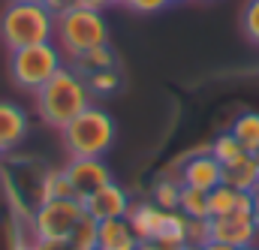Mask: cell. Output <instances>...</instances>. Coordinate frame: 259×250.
<instances>
[{"mask_svg": "<svg viewBox=\"0 0 259 250\" xmlns=\"http://www.w3.org/2000/svg\"><path fill=\"white\" fill-rule=\"evenodd\" d=\"M33 97H36V115H39V121L49 124V127H55L58 133H61L72 118H78V115L91 106V100H94V94H91L84 75H81L75 66H64V69H61L52 81H46Z\"/></svg>", "mask_w": 259, "mask_h": 250, "instance_id": "cell-1", "label": "cell"}, {"mask_svg": "<svg viewBox=\"0 0 259 250\" xmlns=\"http://www.w3.org/2000/svg\"><path fill=\"white\" fill-rule=\"evenodd\" d=\"M55 43L66 58H78L91 49L109 46V24L100 9H88L78 3H64L55 12Z\"/></svg>", "mask_w": 259, "mask_h": 250, "instance_id": "cell-2", "label": "cell"}, {"mask_svg": "<svg viewBox=\"0 0 259 250\" xmlns=\"http://www.w3.org/2000/svg\"><path fill=\"white\" fill-rule=\"evenodd\" d=\"M55 39V9L49 3L9 0L0 12V43L15 52L24 46Z\"/></svg>", "mask_w": 259, "mask_h": 250, "instance_id": "cell-3", "label": "cell"}, {"mask_svg": "<svg viewBox=\"0 0 259 250\" xmlns=\"http://www.w3.org/2000/svg\"><path fill=\"white\" fill-rule=\"evenodd\" d=\"M61 139L69 157H106L115 145V121L106 109L91 103L61 130Z\"/></svg>", "mask_w": 259, "mask_h": 250, "instance_id": "cell-4", "label": "cell"}, {"mask_svg": "<svg viewBox=\"0 0 259 250\" xmlns=\"http://www.w3.org/2000/svg\"><path fill=\"white\" fill-rule=\"evenodd\" d=\"M64 66L66 55L61 52V46L55 39L9 52V75H12L15 88L30 91V94H36L46 81H52Z\"/></svg>", "mask_w": 259, "mask_h": 250, "instance_id": "cell-5", "label": "cell"}, {"mask_svg": "<svg viewBox=\"0 0 259 250\" xmlns=\"http://www.w3.org/2000/svg\"><path fill=\"white\" fill-rule=\"evenodd\" d=\"M81 217H84V202L75 199V196H66V199H42L33 208L30 235H33V241L69 238Z\"/></svg>", "mask_w": 259, "mask_h": 250, "instance_id": "cell-6", "label": "cell"}, {"mask_svg": "<svg viewBox=\"0 0 259 250\" xmlns=\"http://www.w3.org/2000/svg\"><path fill=\"white\" fill-rule=\"evenodd\" d=\"M208 229H211V241L229 244V247H250L259 241V223L253 214L244 211H232L223 217H208Z\"/></svg>", "mask_w": 259, "mask_h": 250, "instance_id": "cell-7", "label": "cell"}, {"mask_svg": "<svg viewBox=\"0 0 259 250\" xmlns=\"http://www.w3.org/2000/svg\"><path fill=\"white\" fill-rule=\"evenodd\" d=\"M66 178H69V187L75 199H88L94 196L97 190H103L106 184H112V169L103 163V157H69V166H66Z\"/></svg>", "mask_w": 259, "mask_h": 250, "instance_id": "cell-8", "label": "cell"}, {"mask_svg": "<svg viewBox=\"0 0 259 250\" xmlns=\"http://www.w3.org/2000/svg\"><path fill=\"white\" fill-rule=\"evenodd\" d=\"M184 187H196V190H214L217 184H223V163L211 154V151H199L193 154L187 163H181L178 172Z\"/></svg>", "mask_w": 259, "mask_h": 250, "instance_id": "cell-9", "label": "cell"}, {"mask_svg": "<svg viewBox=\"0 0 259 250\" xmlns=\"http://www.w3.org/2000/svg\"><path fill=\"white\" fill-rule=\"evenodd\" d=\"M130 205H133V199H130L127 187H121L118 181H112V184H106L103 190H97L94 196H88L84 199V211L94 217V220H115V217H127Z\"/></svg>", "mask_w": 259, "mask_h": 250, "instance_id": "cell-10", "label": "cell"}, {"mask_svg": "<svg viewBox=\"0 0 259 250\" xmlns=\"http://www.w3.org/2000/svg\"><path fill=\"white\" fill-rule=\"evenodd\" d=\"M163 220H166V211H163L154 199L133 202L130 211H127V223H130V229H133V235H136L139 241H157Z\"/></svg>", "mask_w": 259, "mask_h": 250, "instance_id": "cell-11", "label": "cell"}, {"mask_svg": "<svg viewBox=\"0 0 259 250\" xmlns=\"http://www.w3.org/2000/svg\"><path fill=\"white\" fill-rule=\"evenodd\" d=\"M30 133V121L27 112L9 100H0V148L6 154H12Z\"/></svg>", "mask_w": 259, "mask_h": 250, "instance_id": "cell-12", "label": "cell"}, {"mask_svg": "<svg viewBox=\"0 0 259 250\" xmlns=\"http://www.w3.org/2000/svg\"><path fill=\"white\" fill-rule=\"evenodd\" d=\"M232 211L253 214V196L229 184H217L214 190H208V217H223Z\"/></svg>", "mask_w": 259, "mask_h": 250, "instance_id": "cell-13", "label": "cell"}, {"mask_svg": "<svg viewBox=\"0 0 259 250\" xmlns=\"http://www.w3.org/2000/svg\"><path fill=\"white\" fill-rule=\"evenodd\" d=\"M223 184L250 193V190L259 184V160H256V154H241L238 160L226 163V166H223Z\"/></svg>", "mask_w": 259, "mask_h": 250, "instance_id": "cell-14", "label": "cell"}, {"mask_svg": "<svg viewBox=\"0 0 259 250\" xmlns=\"http://www.w3.org/2000/svg\"><path fill=\"white\" fill-rule=\"evenodd\" d=\"M139 238L133 235L127 217H115V220H103L100 223V247L103 250H139Z\"/></svg>", "mask_w": 259, "mask_h": 250, "instance_id": "cell-15", "label": "cell"}, {"mask_svg": "<svg viewBox=\"0 0 259 250\" xmlns=\"http://www.w3.org/2000/svg\"><path fill=\"white\" fill-rule=\"evenodd\" d=\"M187 232H190V217L184 211H166V220L160 226L157 241H163L169 247H184L187 244Z\"/></svg>", "mask_w": 259, "mask_h": 250, "instance_id": "cell-16", "label": "cell"}, {"mask_svg": "<svg viewBox=\"0 0 259 250\" xmlns=\"http://www.w3.org/2000/svg\"><path fill=\"white\" fill-rule=\"evenodd\" d=\"M229 133L241 142V148L247 154H259V112H241L232 121Z\"/></svg>", "mask_w": 259, "mask_h": 250, "instance_id": "cell-17", "label": "cell"}, {"mask_svg": "<svg viewBox=\"0 0 259 250\" xmlns=\"http://www.w3.org/2000/svg\"><path fill=\"white\" fill-rule=\"evenodd\" d=\"M115 52L109 46H100V49H91L78 58H72V66L81 72V75H91V72H100V69H115Z\"/></svg>", "mask_w": 259, "mask_h": 250, "instance_id": "cell-18", "label": "cell"}, {"mask_svg": "<svg viewBox=\"0 0 259 250\" xmlns=\"http://www.w3.org/2000/svg\"><path fill=\"white\" fill-rule=\"evenodd\" d=\"M69 241L75 244V250H94V247H100V220H94V217L84 211V217H81V220H78V226L72 229Z\"/></svg>", "mask_w": 259, "mask_h": 250, "instance_id": "cell-19", "label": "cell"}, {"mask_svg": "<svg viewBox=\"0 0 259 250\" xmlns=\"http://www.w3.org/2000/svg\"><path fill=\"white\" fill-rule=\"evenodd\" d=\"M181 178H160L154 184L151 199L163 208V211H178V202H181Z\"/></svg>", "mask_w": 259, "mask_h": 250, "instance_id": "cell-20", "label": "cell"}, {"mask_svg": "<svg viewBox=\"0 0 259 250\" xmlns=\"http://www.w3.org/2000/svg\"><path fill=\"white\" fill-rule=\"evenodd\" d=\"M178 211H184L190 220H208V193L196 187H181Z\"/></svg>", "mask_w": 259, "mask_h": 250, "instance_id": "cell-21", "label": "cell"}, {"mask_svg": "<svg viewBox=\"0 0 259 250\" xmlns=\"http://www.w3.org/2000/svg\"><path fill=\"white\" fill-rule=\"evenodd\" d=\"M208 151H211V154H214L223 166H226V163H232V160H238L241 154H247V151L241 148V142H238L229 130H226V133H220V136L211 142V148H208Z\"/></svg>", "mask_w": 259, "mask_h": 250, "instance_id": "cell-22", "label": "cell"}, {"mask_svg": "<svg viewBox=\"0 0 259 250\" xmlns=\"http://www.w3.org/2000/svg\"><path fill=\"white\" fill-rule=\"evenodd\" d=\"M84 81H88V88H91L94 97H109V94H115V91L121 88V75H118V69H100V72H91V75H84Z\"/></svg>", "mask_w": 259, "mask_h": 250, "instance_id": "cell-23", "label": "cell"}, {"mask_svg": "<svg viewBox=\"0 0 259 250\" xmlns=\"http://www.w3.org/2000/svg\"><path fill=\"white\" fill-rule=\"evenodd\" d=\"M66 196H72L66 169H49L42 178V199H66Z\"/></svg>", "mask_w": 259, "mask_h": 250, "instance_id": "cell-24", "label": "cell"}, {"mask_svg": "<svg viewBox=\"0 0 259 250\" xmlns=\"http://www.w3.org/2000/svg\"><path fill=\"white\" fill-rule=\"evenodd\" d=\"M241 30L250 43L259 46V0H247V6L241 12Z\"/></svg>", "mask_w": 259, "mask_h": 250, "instance_id": "cell-25", "label": "cell"}, {"mask_svg": "<svg viewBox=\"0 0 259 250\" xmlns=\"http://www.w3.org/2000/svg\"><path fill=\"white\" fill-rule=\"evenodd\" d=\"M36 250H75V244L69 238H55V241H33Z\"/></svg>", "mask_w": 259, "mask_h": 250, "instance_id": "cell-26", "label": "cell"}, {"mask_svg": "<svg viewBox=\"0 0 259 250\" xmlns=\"http://www.w3.org/2000/svg\"><path fill=\"white\" fill-rule=\"evenodd\" d=\"M163 6H169L166 0H136L133 3V12H160Z\"/></svg>", "mask_w": 259, "mask_h": 250, "instance_id": "cell-27", "label": "cell"}, {"mask_svg": "<svg viewBox=\"0 0 259 250\" xmlns=\"http://www.w3.org/2000/svg\"><path fill=\"white\" fill-rule=\"evenodd\" d=\"M72 3L88 6V9H100V12H106L109 6H118V0H72Z\"/></svg>", "mask_w": 259, "mask_h": 250, "instance_id": "cell-28", "label": "cell"}, {"mask_svg": "<svg viewBox=\"0 0 259 250\" xmlns=\"http://www.w3.org/2000/svg\"><path fill=\"white\" fill-rule=\"evenodd\" d=\"M15 238H9V250H36V244H33V238L30 241H24V238H18V232H12Z\"/></svg>", "mask_w": 259, "mask_h": 250, "instance_id": "cell-29", "label": "cell"}, {"mask_svg": "<svg viewBox=\"0 0 259 250\" xmlns=\"http://www.w3.org/2000/svg\"><path fill=\"white\" fill-rule=\"evenodd\" d=\"M139 250H178V247H169V244H163V241H142Z\"/></svg>", "mask_w": 259, "mask_h": 250, "instance_id": "cell-30", "label": "cell"}, {"mask_svg": "<svg viewBox=\"0 0 259 250\" xmlns=\"http://www.w3.org/2000/svg\"><path fill=\"white\" fill-rule=\"evenodd\" d=\"M250 196H253V217H256V223H259V184L250 190Z\"/></svg>", "mask_w": 259, "mask_h": 250, "instance_id": "cell-31", "label": "cell"}, {"mask_svg": "<svg viewBox=\"0 0 259 250\" xmlns=\"http://www.w3.org/2000/svg\"><path fill=\"white\" fill-rule=\"evenodd\" d=\"M30 3H49V6H52V9L58 12V9H61L64 3H69V0H30Z\"/></svg>", "mask_w": 259, "mask_h": 250, "instance_id": "cell-32", "label": "cell"}, {"mask_svg": "<svg viewBox=\"0 0 259 250\" xmlns=\"http://www.w3.org/2000/svg\"><path fill=\"white\" fill-rule=\"evenodd\" d=\"M205 250H235V247H229V244H220V241H208V244H205Z\"/></svg>", "mask_w": 259, "mask_h": 250, "instance_id": "cell-33", "label": "cell"}, {"mask_svg": "<svg viewBox=\"0 0 259 250\" xmlns=\"http://www.w3.org/2000/svg\"><path fill=\"white\" fill-rule=\"evenodd\" d=\"M6 160H9V154H6V151L0 148V172H3V166H6Z\"/></svg>", "mask_w": 259, "mask_h": 250, "instance_id": "cell-34", "label": "cell"}, {"mask_svg": "<svg viewBox=\"0 0 259 250\" xmlns=\"http://www.w3.org/2000/svg\"><path fill=\"white\" fill-rule=\"evenodd\" d=\"M133 3L136 0H118V6H127V9H133Z\"/></svg>", "mask_w": 259, "mask_h": 250, "instance_id": "cell-35", "label": "cell"}, {"mask_svg": "<svg viewBox=\"0 0 259 250\" xmlns=\"http://www.w3.org/2000/svg\"><path fill=\"white\" fill-rule=\"evenodd\" d=\"M178 250H205V247H199V244H184V247H178Z\"/></svg>", "mask_w": 259, "mask_h": 250, "instance_id": "cell-36", "label": "cell"}, {"mask_svg": "<svg viewBox=\"0 0 259 250\" xmlns=\"http://www.w3.org/2000/svg\"><path fill=\"white\" fill-rule=\"evenodd\" d=\"M238 250H259V244H250V247H238Z\"/></svg>", "mask_w": 259, "mask_h": 250, "instance_id": "cell-37", "label": "cell"}, {"mask_svg": "<svg viewBox=\"0 0 259 250\" xmlns=\"http://www.w3.org/2000/svg\"><path fill=\"white\" fill-rule=\"evenodd\" d=\"M166 3H181V0H166Z\"/></svg>", "mask_w": 259, "mask_h": 250, "instance_id": "cell-38", "label": "cell"}, {"mask_svg": "<svg viewBox=\"0 0 259 250\" xmlns=\"http://www.w3.org/2000/svg\"><path fill=\"white\" fill-rule=\"evenodd\" d=\"M94 250H103V247H94Z\"/></svg>", "mask_w": 259, "mask_h": 250, "instance_id": "cell-39", "label": "cell"}, {"mask_svg": "<svg viewBox=\"0 0 259 250\" xmlns=\"http://www.w3.org/2000/svg\"><path fill=\"white\" fill-rule=\"evenodd\" d=\"M256 160H259V154H256Z\"/></svg>", "mask_w": 259, "mask_h": 250, "instance_id": "cell-40", "label": "cell"}]
</instances>
